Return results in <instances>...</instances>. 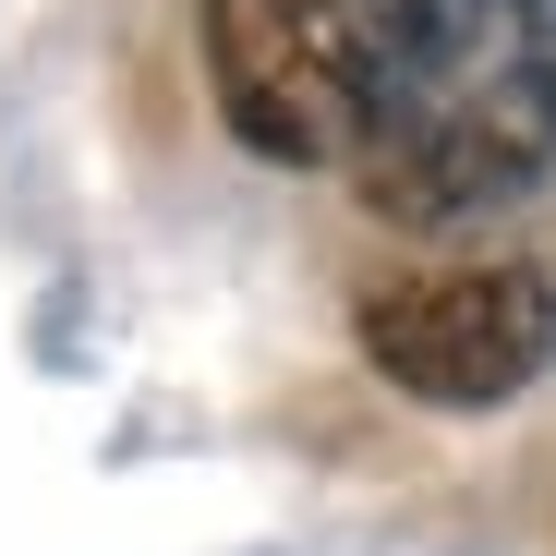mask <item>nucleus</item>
<instances>
[{"mask_svg": "<svg viewBox=\"0 0 556 556\" xmlns=\"http://www.w3.org/2000/svg\"><path fill=\"white\" fill-rule=\"evenodd\" d=\"M424 85L351 169L388 230H459L556 181V0H424Z\"/></svg>", "mask_w": 556, "mask_h": 556, "instance_id": "nucleus-1", "label": "nucleus"}, {"mask_svg": "<svg viewBox=\"0 0 556 556\" xmlns=\"http://www.w3.org/2000/svg\"><path fill=\"white\" fill-rule=\"evenodd\" d=\"M206 13V98L266 169H363L424 85L435 13L424 0H194Z\"/></svg>", "mask_w": 556, "mask_h": 556, "instance_id": "nucleus-2", "label": "nucleus"}, {"mask_svg": "<svg viewBox=\"0 0 556 556\" xmlns=\"http://www.w3.org/2000/svg\"><path fill=\"white\" fill-rule=\"evenodd\" d=\"M363 363L424 400V412H508L544 363H556V278L532 254H459V266H412L388 291H363L351 315Z\"/></svg>", "mask_w": 556, "mask_h": 556, "instance_id": "nucleus-3", "label": "nucleus"}]
</instances>
